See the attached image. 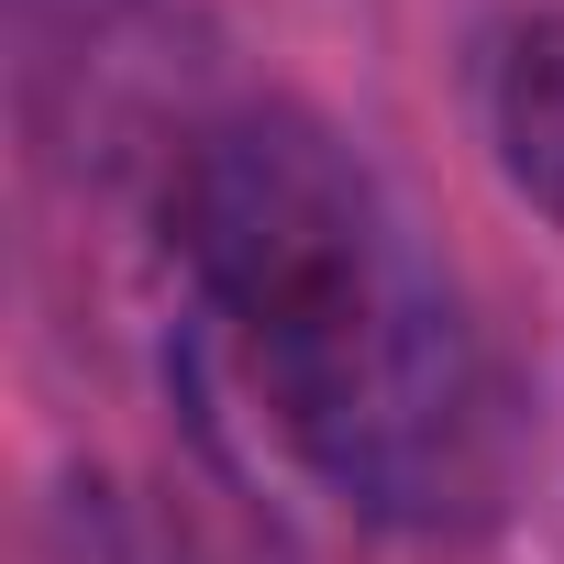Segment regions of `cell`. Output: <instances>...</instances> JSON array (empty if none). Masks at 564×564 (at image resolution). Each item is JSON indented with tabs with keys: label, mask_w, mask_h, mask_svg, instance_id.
<instances>
[{
	"label": "cell",
	"mask_w": 564,
	"mask_h": 564,
	"mask_svg": "<svg viewBox=\"0 0 564 564\" xmlns=\"http://www.w3.org/2000/svg\"><path fill=\"white\" fill-rule=\"evenodd\" d=\"M155 243L311 487L388 531H476L509 498V388L333 122L232 100L177 166Z\"/></svg>",
	"instance_id": "1"
},
{
	"label": "cell",
	"mask_w": 564,
	"mask_h": 564,
	"mask_svg": "<svg viewBox=\"0 0 564 564\" xmlns=\"http://www.w3.org/2000/svg\"><path fill=\"white\" fill-rule=\"evenodd\" d=\"M476 122H487V155H498L509 199L564 232V12L553 0L487 23V45H476Z\"/></svg>",
	"instance_id": "3"
},
{
	"label": "cell",
	"mask_w": 564,
	"mask_h": 564,
	"mask_svg": "<svg viewBox=\"0 0 564 564\" xmlns=\"http://www.w3.org/2000/svg\"><path fill=\"white\" fill-rule=\"evenodd\" d=\"M23 133L45 166L144 199V221L166 210L177 166L199 155V133L243 100L221 78V45L199 34L188 0H23Z\"/></svg>",
	"instance_id": "2"
}]
</instances>
